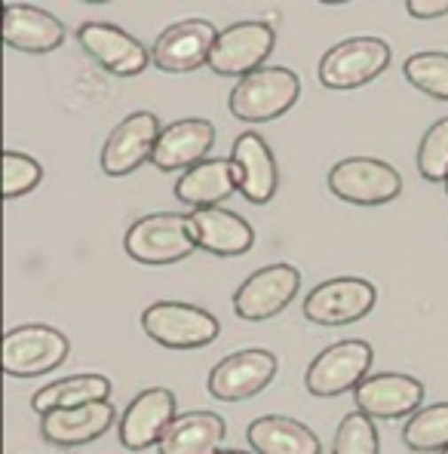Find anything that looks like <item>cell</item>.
<instances>
[{
  "mask_svg": "<svg viewBox=\"0 0 448 454\" xmlns=\"http://www.w3.org/2000/svg\"><path fill=\"white\" fill-rule=\"evenodd\" d=\"M117 418V409L111 403H92V405H77V409H59L50 411L40 420V433L50 445H86L92 439L105 436L108 427Z\"/></svg>",
  "mask_w": 448,
  "mask_h": 454,
  "instance_id": "21",
  "label": "cell"
},
{
  "mask_svg": "<svg viewBox=\"0 0 448 454\" xmlns=\"http://www.w3.org/2000/svg\"><path fill=\"white\" fill-rule=\"evenodd\" d=\"M277 35L267 22H233L231 28L218 31L212 46L209 68L222 77H249L264 68V59L273 52Z\"/></svg>",
  "mask_w": 448,
  "mask_h": 454,
  "instance_id": "9",
  "label": "cell"
},
{
  "mask_svg": "<svg viewBox=\"0 0 448 454\" xmlns=\"http://www.w3.org/2000/svg\"><path fill=\"white\" fill-rule=\"evenodd\" d=\"M4 40L6 46L31 56H43L65 43V25L52 12L28 4L4 6Z\"/></svg>",
  "mask_w": 448,
  "mask_h": 454,
  "instance_id": "20",
  "label": "cell"
},
{
  "mask_svg": "<svg viewBox=\"0 0 448 454\" xmlns=\"http://www.w3.org/2000/svg\"><path fill=\"white\" fill-rule=\"evenodd\" d=\"M233 191H240L237 169L233 160L212 157L197 163L193 169H187L185 176H178L176 182V197L191 209H212L222 206Z\"/></svg>",
  "mask_w": 448,
  "mask_h": 454,
  "instance_id": "22",
  "label": "cell"
},
{
  "mask_svg": "<svg viewBox=\"0 0 448 454\" xmlns=\"http://www.w3.org/2000/svg\"><path fill=\"white\" fill-rule=\"evenodd\" d=\"M357 411L369 415L372 420H397L412 418L420 411L424 403V384L412 375L399 372H384V375H369L353 390Z\"/></svg>",
  "mask_w": 448,
  "mask_h": 454,
  "instance_id": "16",
  "label": "cell"
},
{
  "mask_svg": "<svg viewBox=\"0 0 448 454\" xmlns=\"http://www.w3.org/2000/svg\"><path fill=\"white\" fill-rule=\"evenodd\" d=\"M374 363V350L365 340H335L332 347H326L323 353L313 356V363L307 365L304 387L310 396L332 399L341 396L347 390H357Z\"/></svg>",
  "mask_w": 448,
  "mask_h": 454,
  "instance_id": "3",
  "label": "cell"
},
{
  "mask_svg": "<svg viewBox=\"0 0 448 454\" xmlns=\"http://www.w3.org/2000/svg\"><path fill=\"white\" fill-rule=\"evenodd\" d=\"M277 378V356L264 347H246L224 356L209 372V393L222 403H243L271 387Z\"/></svg>",
  "mask_w": 448,
  "mask_h": 454,
  "instance_id": "11",
  "label": "cell"
},
{
  "mask_svg": "<svg viewBox=\"0 0 448 454\" xmlns=\"http://www.w3.org/2000/svg\"><path fill=\"white\" fill-rule=\"evenodd\" d=\"M111 396V380L96 372H83V375H71L62 380L40 387L31 399V409L40 418L59 409H77V405H92V403H108Z\"/></svg>",
  "mask_w": 448,
  "mask_h": 454,
  "instance_id": "25",
  "label": "cell"
},
{
  "mask_svg": "<svg viewBox=\"0 0 448 454\" xmlns=\"http://www.w3.org/2000/svg\"><path fill=\"white\" fill-rule=\"evenodd\" d=\"M445 193H448V182H445Z\"/></svg>",
  "mask_w": 448,
  "mask_h": 454,
  "instance_id": "33",
  "label": "cell"
},
{
  "mask_svg": "<svg viewBox=\"0 0 448 454\" xmlns=\"http://www.w3.org/2000/svg\"><path fill=\"white\" fill-rule=\"evenodd\" d=\"M405 10L414 19H443L448 16V0H409Z\"/></svg>",
  "mask_w": 448,
  "mask_h": 454,
  "instance_id": "31",
  "label": "cell"
},
{
  "mask_svg": "<svg viewBox=\"0 0 448 454\" xmlns=\"http://www.w3.org/2000/svg\"><path fill=\"white\" fill-rule=\"evenodd\" d=\"M43 178V169L35 157L19 151H4V197L16 200L22 193L35 191Z\"/></svg>",
  "mask_w": 448,
  "mask_h": 454,
  "instance_id": "30",
  "label": "cell"
},
{
  "mask_svg": "<svg viewBox=\"0 0 448 454\" xmlns=\"http://www.w3.org/2000/svg\"><path fill=\"white\" fill-rule=\"evenodd\" d=\"M187 227L197 243V249H206L212 255H243L255 243V231L243 215L224 209V206H212V209H191L187 212Z\"/></svg>",
  "mask_w": 448,
  "mask_h": 454,
  "instance_id": "17",
  "label": "cell"
},
{
  "mask_svg": "<svg viewBox=\"0 0 448 454\" xmlns=\"http://www.w3.org/2000/svg\"><path fill=\"white\" fill-rule=\"evenodd\" d=\"M176 393L166 387H148L130 403L120 420V445L130 451H145L151 445H160L163 433L172 427L178 415Z\"/></svg>",
  "mask_w": 448,
  "mask_h": 454,
  "instance_id": "14",
  "label": "cell"
},
{
  "mask_svg": "<svg viewBox=\"0 0 448 454\" xmlns=\"http://www.w3.org/2000/svg\"><path fill=\"white\" fill-rule=\"evenodd\" d=\"M332 454H381L378 427L363 411H350L341 418L335 430V442H332Z\"/></svg>",
  "mask_w": 448,
  "mask_h": 454,
  "instance_id": "28",
  "label": "cell"
},
{
  "mask_svg": "<svg viewBox=\"0 0 448 454\" xmlns=\"http://www.w3.org/2000/svg\"><path fill=\"white\" fill-rule=\"evenodd\" d=\"M216 145V126L203 117H187L176 120V123L163 126L160 142L153 148L151 163L163 172H178V169H193L197 163H203L206 153Z\"/></svg>",
  "mask_w": 448,
  "mask_h": 454,
  "instance_id": "18",
  "label": "cell"
},
{
  "mask_svg": "<svg viewBox=\"0 0 448 454\" xmlns=\"http://www.w3.org/2000/svg\"><path fill=\"white\" fill-rule=\"evenodd\" d=\"M418 172L427 182H448V117L436 120L420 138Z\"/></svg>",
  "mask_w": 448,
  "mask_h": 454,
  "instance_id": "29",
  "label": "cell"
},
{
  "mask_svg": "<svg viewBox=\"0 0 448 454\" xmlns=\"http://www.w3.org/2000/svg\"><path fill=\"white\" fill-rule=\"evenodd\" d=\"M329 191L353 206L390 203L403 191V176L397 166L374 157H347L332 166Z\"/></svg>",
  "mask_w": 448,
  "mask_h": 454,
  "instance_id": "7",
  "label": "cell"
},
{
  "mask_svg": "<svg viewBox=\"0 0 448 454\" xmlns=\"http://www.w3.org/2000/svg\"><path fill=\"white\" fill-rule=\"evenodd\" d=\"M403 442L412 451H445L448 449V403L427 405L414 411L403 427Z\"/></svg>",
  "mask_w": 448,
  "mask_h": 454,
  "instance_id": "26",
  "label": "cell"
},
{
  "mask_svg": "<svg viewBox=\"0 0 448 454\" xmlns=\"http://www.w3.org/2000/svg\"><path fill=\"white\" fill-rule=\"evenodd\" d=\"M390 65V46L381 37H350L319 59V83L326 90H357L372 83Z\"/></svg>",
  "mask_w": 448,
  "mask_h": 454,
  "instance_id": "5",
  "label": "cell"
},
{
  "mask_svg": "<svg viewBox=\"0 0 448 454\" xmlns=\"http://www.w3.org/2000/svg\"><path fill=\"white\" fill-rule=\"evenodd\" d=\"M301 96V80L283 65H264L255 74L237 80L227 96V108L243 123H267L283 117Z\"/></svg>",
  "mask_w": 448,
  "mask_h": 454,
  "instance_id": "1",
  "label": "cell"
},
{
  "mask_svg": "<svg viewBox=\"0 0 448 454\" xmlns=\"http://www.w3.org/2000/svg\"><path fill=\"white\" fill-rule=\"evenodd\" d=\"M77 40L90 59H96L105 71L117 77H136L148 68L151 52L142 40H136L130 31L117 28L111 22H86L77 28Z\"/></svg>",
  "mask_w": 448,
  "mask_h": 454,
  "instance_id": "15",
  "label": "cell"
},
{
  "mask_svg": "<svg viewBox=\"0 0 448 454\" xmlns=\"http://www.w3.org/2000/svg\"><path fill=\"white\" fill-rule=\"evenodd\" d=\"M218 40V31L206 19H185L176 22L157 37L151 46V62L166 74H187L203 65H209L212 46Z\"/></svg>",
  "mask_w": 448,
  "mask_h": 454,
  "instance_id": "13",
  "label": "cell"
},
{
  "mask_svg": "<svg viewBox=\"0 0 448 454\" xmlns=\"http://www.w3.org/2000/svg\"><path fill=\"white\" fill-rule=\"evenodd\" d=\"M68 338L52 325H16L4 335V372L10 378H37L68 359Z\"/></svg>",
  "mask_w": 448,
  "mask_h": 454,
  "instance_id": "6",
  "label": "cell"
},
{
  "mask_svg": "<svg viewBox=\"0 0 448 454\" xmlns=\"http://www.w3.org/2000/svg\"><path fill=\"white\" fill-rule=\"evenodd\" d=\"M378 289L363 277H335L319 283L304 298V317L317 325H347L369 317Z\"/></svg>",
  "mask_w": 448,
  "mask_h": 454,
  "instance_id": "10",
  "label": "cell"
},
{
  "mask_svg": "<svg viewBox=\"0 0 448 454\" xmlns=\"http://www.w3.org/2000/svg\"><path fill=\"white\" fill-rule=\"evenodd\" d=\"M123 246L130 252V258L151 267L185 262L197 249V243L191 237V227H187V215H176V212L142 215L126 231Z\"/></svg>",
  "mask_w": 448,
  "mask_h": 454,
  "instance_id": "4",
  "label": "cell"
},
{
  "mask_svg": "<svg viewBox=\"0 0 448 454\" xmlns=\"http://www.w3.org/2000/svg\"><path fill=\"white\" fill-rule=\"evenodd\" d=\"M160 126L157 114L151 111H136L130 117H123L111 129L108 142L102 151V172L111 178L132 176L142 163H148L153 157V148L160 142Z\"/></svg>",
  "mask_w": 448,
  "mask_h": 454,
  "instance_id": "12",
  "label": "cell"
},
{
  "mask_svg": "<svg viewBox=\"0 0 448 454\" xmlns=\"http://www.w3.org/2000/svg\"><path fill=\"white\" fill-rule=\"evenodd\" d=\"M252 451L255 454H319V436L307 424L283 415L255 418L246 430Z\"/></svg>",
  "mask_w": 448,
  "mask_h": 454,
  "instance_id": "24",
  "label": "cell"
},
{
  "mask_svg": "<svg viewBox=\"0 0 448 454\" xmlns=\"http://www.w3.org/2000/svg\"><path fill=\"white\" fill-rule=\"evenodd\" d=\"M403 71L414 90L427 92V96L439 98V102H448V52H414V56L405 59Z\"/></svg>",
  "mask_w": 448,
  "mask_h": 454,
  "instance_id": "27",
  "label": "cell"
},
{
  "mask_svg": "<svg viewBox=\"0 0 448 454\" xmlns=\"http://www.w3.org/2000/svg\"><path fill=\"white\" fill-rule=\"evenodd\" d=\"M218 454H252V451H237V449H222Z\"/></svg>",
  "mask_w": 448,
  "mask_h": 454,
  "instance_id": "32",
  "label": "cell"
},
{
  "mask_svg": "<svg viewBox=\"0 0 448 454\" xmlns=\"http://www.w3.org/2000/svg\"><path fill=\"white\" fill-rule=\"evenodd\" d=\"M227 436V424L216 411H187L172 420L160 439V454H218Z\"/></svg>",
  "mask_w": 448,
  "mask_h": 454,
  "instance_id": "23",
  "label": "cell"
},
{
  "mask_svg": "<svg viewBox=\"0 0 448 454\" xmlns=\"http://www.w3.org/2000/svg\"><path fill=\"white\" fill-rule=\"evenodd\" d=\"M439 454H448V449H445V451H439Z\"/></svg>",
  "mask_w": 448,
  "mask_h": 454,
  "instance_id": "34",
  "label": "cell"
},
{
  "mask_svg": "<svg viewBox=\"0 0 448 454\" xmlns=\"http://www.w3.org/2000/svg\"><path fill=\"white\" fill-rule=\"evenodd\" d=\"M142 329L151 340L169 350H197L218 338L222 323L209 310L185 301H153L142 313Z\"/></svg>",
  "mask_w": 448,
  "mask_h": 454,
  "instance_id": "2",
  "label": "cell"
},
{
  "mask_svg": "<svg viewBox=\"0 0 448 454\" xmlns=\"http://www.w3.org/2000/svg\"><path fill=\"white\" fill-rule=\"evenodd\" d=\"M301 289V270L292 264H267L258 267L252 277L240 283L233 292V313L246 323H264V319L283 313Z\"/></svg>",
  "mask_w": 448,
  "mask_h": 454,
  "instance_id": "8",
  "label": "cell"
},
{
  "mask_svg": "<svg viewBox=\"0 0 448 454\" xmlns=\"http://www.w3.org/2000/svg\"><path fill=\"white\" fill-rule=\"evenodd\" d=\"M231 160H233V169H237L240 193L255 206L271 203L279 184V172H277V160H273L264 138L252 129L237 136Z\"/></svg>",
  "mask_w": 448,
  "mask_h": 454,
  "instance_id": "19",
  "label": "cell"
}]
</instances>
